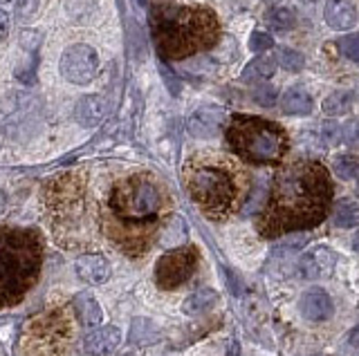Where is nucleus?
I'll list each match as a JSON object with an SVG mask.
<instances>
[{"mask_svg":"<svg viewBox=\"0 0 359 356\" xmlns=\"http://www.w3.org/2000/svg\"><path fill=\"white\" fill-rule=\"evenodd\" d=\"M164 208V191L153 177L144 173L123 177L108 197V236L123 253L140 255L151 247Z\"/></svg>","mask_w":359,"mask_h":356,"instance_id":"2","label":"nucleus"},{"mask_svg":"<svg viewBox=\"0 0 359 356\" xmlns=\"http://www.w3.org/2000/svg\"><path fill=\"white\" fill-rule=\"evenodd\" d=\"M332 204V182L325 166L301 159L280 169L269 188L267 202L258 215L263 238L306 231L321 225Z\"/></svg>","mask_w":359,"mask_h":356,"instance_id":"1","label":"nucleus"},{"mask_svg":"<svg viewBox=\"0 0 359 356\" xmlns=\"http://www.w3.org/2000/svg\"><path fill=\"white\" fill-rule=\"evenodd\" d=\"M274 61H278L280 68L287 70V72H301L303 65H306V59H303V54L297 52V50H290V48H280Z\"/></svg>","mask_w":359,"mask_h":356,"instance_id":"24","label":"nucleus"},{"mask_svg":"<svg viewBox=\"0 0 359 356\" xmlns=\"http://www.w3.org/2000/svg\"><path fill=\"white\" fill-rule=\"evenodd\" d=\"M337 255L328 247H314L308 253L299 258V273L308 280H319V278H328L334 271Z\"/></svg>","mask_w":359,"mask_h":356,"instance_id":"10","label":"nucleus"},{"mask_svg":"<svg viewBox=\"0 0 359 356\" xmlns=\"http://www.w3.org/2000/svg\"><path fill=\"white\" fill-rule=\"evenodd\" d=\"M353 101H355L353 92H334L323 101V113L330 115V117L344 115L353 108Z\"/></svg>","mask_w":359,"mask_h":356,"instance_id":"22","label":"nucleus"},{"mask_svg":"<svg viewBox=\"0 0 359 356\" xmlns=\"http://www.w3.org/2000/svg\"><path fill=\"white\" fill-rule=\"evenodd\" d=\"M108 113V101L101 94H88L76 104L74 117L83 128H95Z\"/></svg>","mask_w":359,"mask_h":356,"instance_id":"15","label":"nucleus"},{"mask_svg":"<svg viewBox=\"0 0 359 356\" xmlns=\"http://www.w3.org/2000/svg\"><path fill=\"white\" fill-rule=\"evenodd\" d=\"M187 188L191 199L213 220H224L238 204V180L224 164L189 166Z\"/></svg>","mask_w":359,"mask_h":356,"instance_id":"6","label":"nucleus"},{"mask_svg":"<svg viewBox=\"0 0 359 356\" xmlns=\"http://www.w3.org/2000/svg\"><path fill=\"white\" fill-rule=\"evenodd\" d=\"M3 204H5V197H3V193H0V208H3Z\"/></svg>","mask_w":359,"mask_h":356,"instance_id":"33","label":"nucleus"},{"mask_svg":"<svg viewBox=\"0 0 359 356\" xmlns=\"http://www.w3.org/2000/svg\"><path fill=\"white\" fill-rule=\"evenodd\" d=\"M272 45H274V41L269 34H265V31H254L252 38H250L252 52H263V50H269Z\"/></svg>","mask_w":359,"mask_h":356,"instance_id":"30","label":"nucleus"},{"mask_svg":"<svg viewBox=\"0 0 359 356\" xmlns=\"http://www.w3.org/2000/svg\"><path fill=\"white\" fill-rule=\"evenodd\" d=\"M227 141L238 157L252 164H278L287 152L285 130L261 117L236 115L229 121Z\"/></svg>","mask_w":359,"mask_h":356,"instance_id":"5","label":"nucleus"},{"mask_svg":"<svg viewBox=\"0 0 359 356\" xmlns=\"http://www.w3.org/2000/svg\"><path fill=\"white\" fill-rule=\"evenodd\" d=\"M123 341V334L119 327L108 325V327H99L93 329L83 341V350L90 356H101V354H110L115 352Z\"/></svg>","mask_w":359,"mask_h":356,"instance_id":"13","label":"nucleus"},{"mask_svg":"<svg viewBox=\"0 0 359 356\" xmlns=\"http://www.w3.org/2000/svg\"><path fill=\"white\" fill-rule=\"evenodd\" d=\"M252 99L256 104L265 106V108H272L276 104V90L272 85H261V87H256V90L252 92Z\"/></svg>","mask_w":359,"mask_h":356,"instance_id":"27","label":"nucleus"},{"mask_svg":"<svg viewBox=\"0 0 359 356\" xmlns=\"http://www.w3.org/2000/svg\"><path fill=\"white\" fill-rule=\"evenodd\" d=\"M99 72V57L97 52L83 45V43H74L61 54V74L67 83L86 85L97 76Z\"/></svg>","mask_w":359,"mask_h":356,"instance_id":"9","label":"nucleus"},{"mask_svg":"<svg viewBox=\"0 0 359 356\" xmlns=\"http://www.w3.org/2000/svg\"><path fill=\"white\" fill-rule=\"evenodd\" d=\"M287 115H308L312 110V97L301 87H290L280 101Z\"/></svg>","mask_w":359,"mask_h":356,"instance_id":"20","label":"nucleus"},{"mask_svg":"<svg viewBox=\"0 0 359 356\" xmlns=\"http://www.w3.org/2000/svg\"><path fill=\"white\" fill-rule=\"evenodd\" d=\"M216 305H218V292H213V289H198V292L184 298L182 311L187 316H205Z\"/></svg>","mask_w":359,"mask_h":356,"instance_id":"18","label":"nucleus"},{"mask_svg":"<svg viewBox=\"0 0 359 356\" xmlns=\"http://www.w3.org/2000/svg\"><path fill=\"white\" fill-rule=\"evenodd\" d=\"M299 309H301V314L306 316L308 320L321 322V320H328L334 314V303H332V298H330L328 292H325V289L312 287V289H308V292L301 296Z\"/></svg>","mask_w":359,"mask_h":356,"instance_id":"11","label":"nucleus"},{"mask_svg":"<svg viewBox=\"0 0 359 356\" xmlns=\"http://www.w3.org/2000/svg\"><path fill=\"white\" fill-rule=\"evenodd\" d=\"M276 72V61L274 59H269V57H258L254 59L252 63H247L245 65V70H243V81L245 83H258V81H267V79H272Z\"/></svg>","mask_w":359,"mask_h":356,"instance_id":"19","label":"nucleus"},{"mask_svg":"<svg viewBox=\"0 0 359 356\" xmlns=\"http://www.w3.org/2000/svg\"><path fill=\"white\" fill-rule=\"evenodd\" d=\"M265 3H269V5H276V3H278V0H265Z\"/></svg>","mask_w":359,"mask_h":356,"instance_id":"34","label":"nucleus"},{"mask_svg":"<svg viewBox=\"0 0 359 356\" xmlns=\"http://www.w3.org/2000/svg\"><path fill=\"white\" fill-rule=\"evenodd\" d=\"M130 339L137 345H151L160 339V329H157L155 322L149 318H135L130 327Z\"/></svg>","mask_w":359,"mask_h":356,"instance_id":"21","label":"nucleus"},{"mask_svg":"<svg viewBox=\"0 0 359 356\" xmlns=\"http://www.w3.org/2000/svg\"><path fill=\"white\" fill-rule=\"evenodd\" d=\"M41 0H18L16 3V16L18 20H27L39 12Z\"/></svg>","mask_w":359,"mask_h":356,"instance_id":"28","label":"nucleus"},{"mask_svg":"<svg viewBox=\"0 0 359 356\" xmlns=\"http://www.w3.org/2000/svg\"><path fill=\"white\" fill-rule=\"evenodd\" d=\"M5 3H9V0H0V5H5Z\"/></svg>","mask_w":359,"mask_h":356,"instance_id":"35","label":"nucleus"},{"mask_svg":"<svg viewBox=\"0 0 359 356\" xmlns=\"http://www.w3.org/2000/svg\"><path fill=\"white\" fill-rule=\"evenodd\" d=\"M9 34V14L0 9V41H5Z\"/></svg>","mask_w":359,"mask_h":356,"instance_id":"31","label":"nucleus"},{"mask_svg":"<svg viewBox=\"0 0 359 356\" xmlns=\"http://www.w3.org/2000/svg\"><path fill=\"white\" fill-rule=\"evenodd\" d=\"M357 45H359V41H357L355 34L339 38V50L344 52V57H346V59H351V61H357V59H359V50H357Z\"/></svg>","mask_w":359,"mask_h":356,"instance_id":"29","label":"nucleus"},{"mask_svg":"<svg viewBox=\"0 0 359 356\" xmlns=\"http://www.w3.org/2000/svg\"><path fill=\"white\" fill-rule=\"evenodd\" d=\"M153 38L162 57L189 59L216 45L220 25L207 7L155 3L151 9Z\"/></svg>","mask_w":359,"mask_h":356,"instance_id":"3","label":"nucleus"},{"mask_svg":"<svg viewBox=\"0 0 359 356\" xmlns=\"http://www.w3.org/2000/svg\"><path fill=\"white\" fill-rule=\"evenodd\" d=\"M267 18H269V25H272L274 29H278V31L292 29V27H294V20H297L294 12L287 9V7H274Z\"/></svg>","mask_w":359,"mask_h":356,"instance_id":"25","label":"nucleus"},{"mask_svg":"<svg viewBox=\"0 0 359 356\" xmlns=\"http://www.w3.org/2000/svg\"><path fill=\"white\" fill-rule=\"evenodd\" d=\"M334 227L339 229H353L357 227V204L346 199V202H339L334 208V215H332Z\"/></svg>","mask_w":359,"mask_h":356,"instance_id":"23","label":"nucleus"},{"mask_svg":"<svg viewBox=\"0 0 359 356\" xmlns=\"http://www.w3.org/2000/svg\"><path fill=\"white\" fill-rule=\"evenodd\" d=\"M74 311L86 327H97V325H101V320H104V309H101V305L97 303V298L88 292L76 294Z\"/></svg>","mask_w":359,"mask_h":356,"instance_id":"17","label":"nucleus"},{"mask_svg":"<svg viewBox=\"0 0 359 356\" xmlns=\"http://www.w3.org/2000/svg\"><path fill=\"white\" fill-rule=\"evenodd\" d=\"M224 110L218 106H202L189 117V130L198 139H211L222 126Z\"/></svg>","mask_w":359,"mask_h":356,"instance_id":"12","label":"nucleus"},{"mask_svg":"<svg viewBox=\"0 0 359 356\" xmlns=\"http://www.w3.org/2000/svg\"><path fill=\"white\" fill-rule=\"evenodd\" d=\"M43 240L36 229L0 227V309L25 298L41 276Z\"/></svg>","mask_w":359,"mask_h":356,"instance_id":"4","label":"nucleus"},{"mask_svg":"<svg viewBox=\"0 0 359 356\" xmlns=\"http://www.w3.org/2000/svg\"><path fill=\"white\" fill-rule=\"evenodd\" d=\"M160 70H162V74H164V79L168 81V85H171V90H173V92H177V85L173 83V74H171V70L164 68V65H160Z\"/></svg>","mask_w":359,"mask_h":356,"instance_id":"32","label":"nucleus"},{"mask_svg":"<svg viewBox=\"0 0 359 356\" xmlns=\"http://www.w3.org/2000/svg\"><path fill=\"white\" fill-rule=\"evenodd\" d=\"M332 169L334 173L341 177V180H355L357 177V159L353 155H341L332 162Z\"/></svg>","mask_w":359,"mask_h":356,"instance_id":"26","label":"nucleus"},{"mask_svg":"<svg viewBox=\"0 0 359 356\" xmlns=\"http://www.w3.org/2000/svg\"><path fill=\"white\" fill-rule=\"evenodd\" d=\"M200 253L196 247H180L164 253L160 260L155 262V283L164 292H173V289L182 287L191 276L198 269Z\"/></svg>","mask_w":359,"mask_h":356,"instance_id":"8","label":"nucleus"},{"mask_svg":"<svg viewBox=\"0 0 359 356\" xmlns=\"http://www.w3.org/2000/svg\"><path fill=\"white\" fill-rule=\"evenodd\" d=\"M140 3H142V5H146V0H140Z\"/></svg>","mask_w":359,"mask_h":356,"instance_id":"36","label":"nucleus"},{"mask_svg":"<svg viewBox=\"0 0 359 356\" xmlns=\"http://www.w3.org/2000/svg\"><path fill=\"white\" fill-rule=\"evenodd\" d=\"M325 23L332 29H351L355 25V7L348 0H328L323 9Z\"/></svg>","mask_w":359,"mask_h":356,"instance_id":"16","label":"nucleus"},{"mask_svg":"<svg viewBox=\"0 0 359 356\" xmlns=\"http://www.w3.org/2000/svg\"><path fill=\"white\" fill-rule=\"evenodd\" d=\"M76 273L88 285H104L106 280H110L112 269H110V262L106 260V255L88 253L76 260Z\"/></svg>","mask_w":359,"mask_h":356,"instance_id":"14","label":"nucleus"},{"mask_svg":"<svg viewBox=\"0 0 359 356\" xmlns=\"http://www.w3.org/2000/svg\"><path fill=\"white\" fill-rule=\"evenodd\" d=\"M72 348V322L63 309L32 318L18 343L20 356H67Z\"/></svg>","mask_w":359,"mask_h":356,"instance_id":"7","label":"nucleus"}]
</instances>
